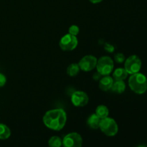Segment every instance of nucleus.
Segmentation results:
<instances>
[{
    "label": "nucleus",
    "instance_id": "obj_3",
    "mask_svg": "<svg viewBox=\"0 0 147 147\" xmlns=\"http://www.w3.org/2000/svg\"><path fill=\"white\" fill-rule=\"evenodd\" d=\"M99 129L108 136H114L119 131V126L116 121L109 116L100 120Z\"/></svg>",
    "mask_w": 147,
    "mask_h": 147
},
{
    "label": "nucleus",
    "instance_id": "obj_11",
    "mask_svg": "<svg viewBox=\"0 0 147 147\" xmlns=\"http://www.w3.org/2000/svg\"><path fill=\"white\" fill-rule=\"evenodd\" d=\"M100 120L101 119L96 113H93L88 119L87 124L89 127L93 129H99V125H100Z\"/></svg>",
    "mask_w": 147,
    "mask_h": 147
},
{
    "label": "nucleus",
    "instance_id": "obj_13",
    "mask_svg": "<svg viewBox=\"0 0 147 147\" xmlns=\"http://www.w3.org/2000/svg\"><path fill=\"white\" fill-rule=\"evenodd\" d=\"M128 73L124 68L119 67L113 71V77L115 80H124L128 77Z\"/></svg>",
    "mask_w": 147,
    "mask_h": 147
},
{
    "label": "nucleus",
    "instance_id": "obj_14",
    "mask_svg": "<svg viewBox=\"0 0 147 147\" xmlns=\"http://www.w3.org/2000/svg\"><path fill=\"white\" fill-rule=\"evenodd\" d=\"M96 113L100 119H103L109 116V110L107 106L104 105H100L96 109Z\"/></svg>",
    "mask_w": 147,
    "mask_h": 147
},
{
    "label": "nucleus",
    "instance_id": "obj_22",
    "mask_svg": "<svg viewBox=\"0 0 147 147\" xmlns=\"http://www.w3.org/2000/svg\"><path fill=\"white\" fill-rule=\"evenodd\" d=\"M101 76H102L101 75L97 72V73H96L94 75H93V79L96 80H98V79L101 78Z\"/></svg>",
    "mask_w": 147,
    "mask_h": 147
},
{
    "label": "nucleus",
    "instance_id": "obj_16",
    "mask_svg": "<svg viewBox=\"0 0 147 147\" xmlns=\"http://www.w3.org/2000/svg\"><path fill=\"white\" fill-rule=\"evenodd\" d=\"M80 67L78 64L77 63H72L67 67V74L70 77H74L76 76L80 73Z\"/></svg>",
    "mask_w": 147,
    "mask_h": 147
},
{
    "label": "nucleus",
    "instance_id": "obj_18",
    "mask_svg": "<svg viewBox=\"0 0 147 147\" xmlns=\"http://www.w3.org/2000/svg\"><path fill=\"white\" fill-rule=\"evenodd\" d=\"M68 32L69 34H72V35L77 36L79 34V32H80V29H79V27L77 25L73 24V25H71L70 27L68 30Z\"/></svg>",
    "mask_w": 147,
    "mask_h": 147
},
{
    "label": "nucleus",
    "instance_id": "obj_15",
    "mask_svg": "<svg viewBox=\"0 0 147 147\" xmlns=\"http://www.w3.org/2000/svg\"><path fill=\"white\" fill-rule=\"evenodd\" d=\"M11 136V130L7 125L0 123V140H5Z\"/></svg>",
    "mask_w": 147,
    "mask_h": 147
},
{
    "label": "nucleus",
    "instance_id": "obj_9",
    "mask_svg": "<svg viewBox=\"0 0 147 147\" xmlns=\"http://www.w3.org/2000/svg\"><path fill=\"white\" fill-rule=\"evenodd\" d=\"M89 101L87 93L81 90L75 91L71 96V102L76 107H83L86 106Z\"/></svg>",
    "mask_w": 147,
    "mask_h": 147
},
{
    "label": "nucleus",
    "instance_id": "obj_4",
    "mask_svg": "<svg viewBox=\"0 0 147 147\" xmlns=\"http://www.w3.org/2000/svg\"><path fill=\"white\" fill-rule=\"evenodd\" d=\"M96 67L98 73L102 76H109L113 72L114 67L113 59L109 56H103L98 60Z\"/></svg>",
    "mask_w": 147,
    "mask_h": 147
},
{
    "label": "nucleus",
    "instance_id": "obj_1",
    "mask_svg": "<svg viewBox=\"0 0 147 147\" xmlns=\"http://www.w3.org/2000/svg\"><path fill=\"white\" fill-rule=\"evenodd\" d=\"M45 126L53 131H60L64 128L67 122V114L62 109L49 110L42 118Z\"/></svg>",
    "mask_w": 147,
    "mask_h": 147
},
{
    "label": "nucleus",
    "instance_id": "obj_10",
    "mask_svg": "<svg viewBox=\"0 0 147 147\" xmlns=\"http://www.w3.org/2000/svg\"><path fill=\"white\" fill-rule=\"evenodd\" d=\"M113 83V78L109 76H104L99 80V88L103 91H108L111 90Z\"/></svg>",
    "mask_w": 147,
    "mask_h": 147
},
{
    "label": "nucleus",
    "instance_id": "obj_21",
    "mask_svg": "<svg viewBox=\"0 0 147 147\" xmlns=\"http://www.w3.org/2000/svg\"><path fill=\"white\" fill-rule=\"evenodd\" d=\"M105 50H106L107 52H109V53H113V51H114V47H113L112 45L111 44H109V43H107V44H106V45H105L104 47Z\"/></svg>",
    "mask_w": 147,
    "mask_h": 147
},
{
    "label": "nucleus",
    "instance_id": "obj_6",
    "mask_svg": "<svg viewBox=\"0 0 147 147\" xmlns=\"http://www.w3.org/2000/svg\"><path fill=\"white\" fill-rule=\"evenodd\" d=\"M78 40L76 36L67 34L61 37L59 42L60 49L63 51H72L77 47Z\"/></svg>",
    "mask_w": 147,
    "mask_h": 147
},
{
    "label": "nucleus",
    "instance_id": "obj_5",
    "mask_svg": "<svg viewBox=\"0 0 147 147\" xmlns=\"http://www.w3.org/2000/svg\"><path fill=\"white\" fill-rule=\"evenodd\" d=\"M142 63L141 59L136 55H133L125 60L124 69L128 74L133 75L139 73L142 67Z\"/></svg>",
    "mask_w": 147,
    "mask_h": 147
},
{
    "label": "nucleus",
    "instance_id": "obj_19",
    "mask_svg": "<svg viewBox=\"0 0 147 147\" xmlns=\"http://www.w3.org/2000/svg\"><path fill=\"white\" fill-rule=\"evenodd\" d=\"M125 56L123 53H119L114 55V60L118 63H122L125 61Z\"/></svg>",
    "mask_w": 147,
    "mask_h": 147
},
{
    "label": "nucleus",
    "instance_id": "obj_17",
    "mask_svg": "<svg viewBox=\"0 0 147 147\" xmlns=\"http://www.w3.org/2000/svg\"><path fill=\"white\" fill-rule=\"evenodd\" d=\"M63 145V140L59 136H53L49 139V147H61Z\"/></svg>",
    "mask_w": 147,
    "mask_h": 147
},
{
    "label": "nucleus",
    "instance_id": "obj_24",
    "mask_svg": "<svg viewBox=\"0 0 147 147\" xmlns=\"http://www.w3.org/2000/svg\"><path fill=\"white\" fill-rule=\"evenodd\" d=\"M138 147H146L145 146H138Z\"/></svg>",
    "mask_w": 147,
    "mask_h": 147
},
{
    "label": "nucleus",
    "instance_id": "obj_20",
    "mask_svg": "<svg viewBox=\"0 0 147 147\" xmlns=\"http://www.w3.org/2000/svg\"><path fill=\"white\" fill-rule=\"evenodd\" d=\"M6 82H7L6 76L2 73H0V88L3 87L6 84Z\"/></svg>",
    "mask_w": 147,
    "mask_h": 147
},
{
    "label": "nucleus",
    "instance_id": "obj_23",
    "mask_svg": "<svg viewBox=\"0 0 147 147\" xmlns=\"http://www.w3.org/2000/svg\"><path fill=\"white\" fill-rule=\"evenodd\" d=\"M89 1L91 3H93V4H98V3L101 2L103 0H89Z\"/></svg>",
    "mask_w": 147,
    "mask_h": 147
},
{
    "label": "nucleus",
    "instance_id": "obj_8",
    "mask_svg": "<svg viewBox=\"0 0 147 147\" xmlns=\"http://www.w3.org/2000/svg\"><path fill=\"white\" fill-rule=\"evenodd\" d=\"M97 61L98 59L95 56L88 55H86L82 57L78 64L80 70L84 72H89L96 68Z\"/></svg>",
    "mask_w": 147,
    "mask_h": 147
},
{
    "label": "nucleus",
    "instance_id": "obj_2",
    "mask_svg": "<svg viewBox=\"0 0 147 147\" xmlns=\"http://www.w3.org/2000/svg\"><path fill=\"white\" fill-rule=\"evenodd\" d=\"M129 86L131 90L136 94H143L147 90V78L140 73L131 75L129 79Z\"/></svg>",
    "mask_w": 147,
    "mask_h": 147
},
{
    "label": "nucleus",
    "instance_id": "obj_12",
    "mask_svg": "<svg viewBox=\"0 0 147 147\" xmlns=\"http://www.w3.org/2000/svg\"><path fill=\"white\" fill-rule=\"evenodd\" d=\"M111 90L116 93H123L126 90V84L123 80H115L113 81Z\"/></svg>",
    "mask_w": 147,
    "mask_h": 147
},
{
    "label": "nucleus",
    "instance_id": "obj_7",
    "mask_svg": "<svg viewBox=\"0 0 147 147\" xmlns=\"http://www.w3.org/2000/svg\"><path fill=\"white\" fill-rule=\"evenodd\" d=\"M83 139L79 134L72 132L66 135L63 139V147H81Z\"/></svg>",
    "mask_w": 147,
    "mask_h": 147
}]
</instances>
